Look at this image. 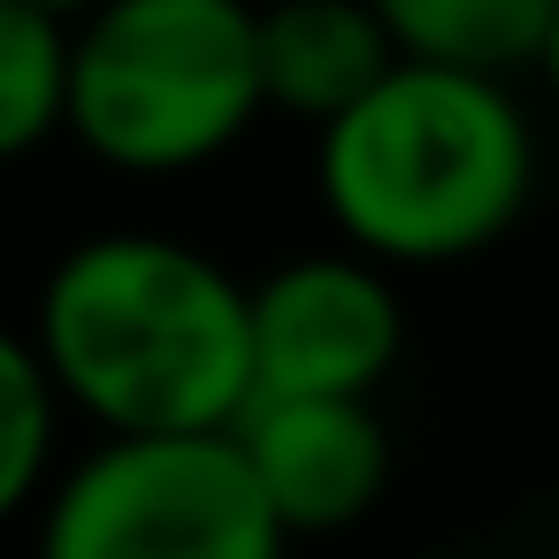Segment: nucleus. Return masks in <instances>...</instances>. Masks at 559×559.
Listing matches in <instances>:
<instances>
[{"instance_id": "20e7f679", "label": "nucleus", "mask_w": 559, "mask_h": 559, "mask_svg": "<svg viewBox=\"0 0 559 559\" xmlns=\"http://www.w3.org/2000/svg\"><path fill=\"white\" fill-rule=\"evenodd\" d=\"M39 559H292L230 429L100 437L47 483Z\"/></svg>"}, {"instance_id": "9d476101", "label": "nucleus", "mask_w": 559, "mask_h": 559, "mask_svg": "<svg viewBox=\"0 0 559 559\" xmlns=\"http://www.w3.org/2000/svg\"><path fill=\"white\" fill-rule=\"evenodd\" d=\"M55 437H62V391L32 345V330L0 322V521L47 498L55 483Z\"/></svg>"}, {"instance_id": "f8f14e48", "label": "nucleus", "mask_w": 559, "mask_h": 559, "mask_svg": "<svg viewBox=\"0 0 559 559\" xmlns=\"http://www.w3.org/2000/svg\"><path fill=\"white\" fill-rule=\"evenodd\" d=\"M32 9H47L55 24H85V16L100 9V0H32Z\"/></svg>"}, {"instance_id": "0eeeda50", "label": "nucleus", "mask_w": 559, "mask_h": 559, "mask_svg": "<svg viewBox=\"0 0 559 559\" xmlns=\"http://www.w3.org/2000/svg\"><path fill=\"white\" fill-rule=\"evenodd\" d=\"M253 47H261V100L314 131L345 116L399 62L368 0H269V9H253Z\"/></svg>"}, {"instance_id": "7ed1b4c3", "label": "nucleus", "mask_w": 559, "mask_h": 559, "mask_svg": "<svg viewBox=\"0 0 559 559\" xmlns=\"http://www.w3.org/2000/svg\"><path fill=\"white\" fill-rule=\"evenodd\" d=\"M261 116L253 0H100L70 24L62 131L123 177L207 169Z\"/></svg>"}, {"instance_id": "6e6552de", "label": "nucleus", "mask_w": 559, "mask_h": 559, "mask_svg": "<svg viewBox=\"0 0 559 559\" xmlns=\"http://www.w3.org/2000/svg\"><path fill=\"white\" fill-rule=\"evenodd\" d=\"M368 9L406 62L513 78V70H528V55L544 39L551 0H368Z\"/></svg>"}, {"instance_id": "1a4fd4ad", "label": "nucleus", "mask_w": 559, "mask_h": 559, "mask_svg": "<svg viewBox=\"0 0 559 559\" xmlns=\"http://www.w3.org/2000/svg\"><path fill=\"white\" fill-rule=\"evenodd\" d=\"M70 116V24L32 0H0V162L62 139Z\"/></svg>"}, {"instance_id": "39448f33", "label": "nucleus", "mask_w": 559, "mask_h": 559, "mask_svg": "<svg viewBox=\"0 0 559 559\" xmlns=\"http://www.w3.org/2000/svg\"><path fill=\"white\" fill-rule=\"evenodd\" d=\"M253 399H376L406 353V307L391 269L353 246L276 261L246 284Z\"/></svg>"}, {"instance_id": "423d86ee", "label": "nucleus", "mask_w": 559, "mask_h": 559, "mask_svg": "<svg viewBox=\"0 0 559 559\" xmlns=\"http://www.w3.org/2000/svg\"><path fill=\"white\" fill-rule=\"evenodd\" d=\"M230 444L284 536H337L391 490V429L376 399H246Z\"/></svg>"}, {"instance_id": "f03ea898", "label": "nucleus", "mask_w": 559, "mask_h": 559, "mask_svg": "<svg viewBox=\"0 0 559 559\" xmlns=\"http://www.w3.org/2000/svg\"><path fill=\"white\" fill-rule=\"evenodd\" d=\"M314 192L376 269H452L490 253L536 192V131L513 78L391 62L314 131Z\"/></svg>"}, {"instance_id": "9b49d317", "label": "nucleus", "mask_w": 559, "mask_h": 559, "mask_svg": "<svg viewBox=\"0 0 559 559\" xmlns=\"http://www.w3.org/2000/svg\"><path fill=\"white\" fill-rule=\"evenodd\" d=\"M528 70H536V78H544V93L559 100V0H551V16H544V39H536Z\"/></svg>"}, {"instance_id": "f257e3e1", "label": "nucleus", "mask_w": 559, "mask_h": 559, "mask_svg": "<svg viewBox=\"0 0 559 559\" xmlns=\"http://www.w3.org/2000/svg\"><path fill=\"white\" fill-rule=\"evenodd\" d=\"M32 345L100 437H207L253 399L246 284L169 230L78 238L39 284Z\"/></svg>"}]
</instances>
